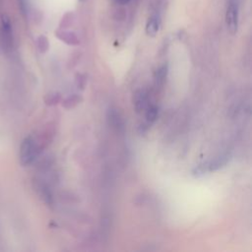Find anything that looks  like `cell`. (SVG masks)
I'll return each mask as SVG.
<instances>
[{
    "label": "cell",
    "instance_id": "obj_8",
    "mask_svg": "<svg viewBox=\"0 0 252 252\" xmlns=\"http://www.w3.org/2000/svg\"><path fill=\"white\" fill-rule=\"evenodd\" d=\"M168 73V67L167 65H162L159 68H158L155 72V83L157 87H160L164 84L166 77Z\"/></svg>",
    "mask_w": 252,
    "mask_h": 252
},
{
    "label": "cell",
    "instance_id": "obj_14",
    "mask_svg": "<svg viewBox=\"0 0 252 252\" xmlns=\"http://www.w3.org/2000/svg\"><path fill=\"white\" fill-rule=\"evenodd\" d=\"M75 83H76V86L81 89V90H84L86 84H87V78L85 75L83 74H76V77H75Z\"/></svg>",
    "mask_w": 252,
    "mask_h": 252
},
{
    "label": "cell",
    "instance_id": "obj_15",
    "mask_svg": "<svg viewBox=\"0 0 252 252\" xmlns=\"http://www.w3.org/2000/svg\"><path fill=\"white\" fill-rule=\"evenodd\" d=\"M38 48L41 52H44L48 48V41L44 36H40L38 38Z\"/></svg>",
    "mask_w": 252,
    "mask_h": 252
},
{
    "label": "cell",
    "instance_id": "obj_1",
    "mask_svg": "<svg viewBox=\"0 0 252 252\" xmlns=\"http://www.w3.org/2000/svg\"><path fill=\"white\" fill-rule=\"evenodd\" d=\"M39 153V146L36 141L32 137H26L20 148V161L22 165L31 164Z\"/></svg>",
    "mask_w": 252,
    "mask_h": 252
},
{
    "label": "cell",
    "instance_id": "obj_4",
    "mask_svg": "<svg viewBox=\"0 0 252 252\" xmlns=\"http://www.w3.org/2000/svg\"><path fill=\"white\" fill-rule=\"evenodd\" d=\"M1 32L3 42L7 47H11L13 45V30L11 21L7 15H2L1 17Z\"/></svg>",
    "mask_w": 252,
    "mask_h": 252
},
{
    "label": "cell",
    "instance_id": "obj_3",
    "mask_svg": "<svg viewBox=\"0 0 252 252\" xmlns=\"http://www.w3.org/2000/svg\"><path fill=\"white\" fill-rule=\"evenodd\" d=\"M225 22L228 31L234 34L238 28V5L235 0H230L225 13Z\"/></svg>",
    "mask_w": 252,
    "mask_h": 252
},
{
    "label": "cell",
    "instance_id": "obj_7",
    "mask_svg": "<svg viewBox=\"0 0 252 252\" xmlns=\"http://www.w3.org/2000/svg\"><path fill=\"white\" fill-rule=\"evenodd\" d=\"M159 29V20L158 16H152L146 25V33L149 36H156Z\"/></svg>",
    "mask_w": 252,
    "mask_h": 252
},
{
    "label": "cell",
    "instance_id": "obj_6",
    "mask_svg": "<svg viewBox=\"0 0 252 252\" xmlns=\"http://www.w3.org/2000/svg\"><path fill=\"white\" fill-rule=\"evenodd\" d=\"M35 188L38 192V195L45 202V204L48 206H52L53 205V196H52V193H51L49 187L44 183L38 182Z\"/></svg>",
    "mask_w": 252,
    "mask_h": 252
},
{
    "label": "cell",
    "instance_id": "obj_16",
    "mask_svg": "<svg viewBox=\"0 0 252 252\" xmlns=\"http://www.w3.org/2000/svg\"><path fill=\"white\" fill-rule=\"evenodd\" d=\"M81 1H85V0H81Z\"/></svg>",
    "mask_w": 252,
    "mask_h": 252
},
{
    "label": "cell",
    "instance_id": "obj_13",
    "mask_svg": "<svg viewBox=\"0 0 252 252\" xmlns=\"http://www.w3.org/2000/svg\"><path fill=\"white\" fill-rule=\"evenodd\" d=\"M61 96H60V94L59 93H51V94H48L45 97V103L46 104H49V105H52V104H56L57 102H59Z\"/></svg>",
    "mask_w": 252,
    "mask_h": 252
},
{
    "label": "cell",
    "instance_id": "obj_10",
    "mask_svg": "<svg viewBox=\"0 0 252 252\" xmlns=\"http://www.w3.org/2000/svg\"><path fill=\"white\" fill-rule=\"evenodd\" d=\"M83 100V97L80 94H71L68 97H66L65 99H63L62 101V105L63 107H65L66 109H71L73 107H75L77 104H79L81 101Z\"/></svg>",
    "mask_w": 252,
    "mask_h": 252
},
{
    "label": "cell",
    "instance_id": "obj_9",
    "mask_svg": "<svg viewBox=\"0 0 252 252\" xmlns=\"http://www.w3.org/2000/svg\"><path fill=\"white\" fill-rule=\"evenodd\" d=\"M107 119H108L109 124H110L112 127H115L117 130H119L120 128H121V129L123 128L122 119H121L119 113H118L116 110H114V109H109V110H108Z\"/></svg>",
    "mask_w": 252,
    "mask_h": 252
},
{
    "label": "cell",
    "instance_id": "obj_12",
    "mask_svg": "<svg viewBox=\"0 0 252 252\" xmlns=\"http://www.w3.org/2000/svg\"><path fill=\"white\" fill-rule=\"evenodd\" d=\"M59 38L63 41H65L67 44H71V45H76L79 43V39L78 37L72 33V32H62L61 34H58Z\"/></svg>",
    "mask_w": 252,
    "mask_h": 252
},
{
    "label": "cell",
    "instance_id": "obj_2",
    "mask_svg": "<svg viewBox=\"0 0 252 252\" xmlns=\"http://www.w3.org/2000/svg\"><path fill=\"white\" fill-rule=\"evenodd\" d=\"M229 159V157L227 155L225 156H220V157H218V158H215L214 159H211V160H208V161H205L199 165H197L192 173L196 176H199V175H203L204 173L206 172H210V171H214V170H217L222 166H224L226 164V162L228 161Z\"/></svg>",
    "mask_w": 252,
    "mask_h": 252
},
{
    "label": "cell",
    "instance_id": "obj_11",
    "mask_svg": "<svg viewBox=\"0 0 252 252\" xmlns=\"http://www.w3.org/2000/svg\"><path fill=\"white\" fill-rule=\"evenodd\" d=\"M158 108L156 105H148L146 108V121L148 125L153 124L157 119H158Z\"/></svg>",
    "mask_w": 252,
    "mask_h": 252
},
{
    "label": "cell",
    "instance_id": "obj_5",
    "mask_svg": "<svg viewBox=\"0 0 252 252\" xmlns=\"http://www.w3.org/2000/svg\"><path fill=\"white\" fill-rule=\"evenodd\" d=\"M148 99H149V94L147 90L145 89H139L134 93L133 95V103L136 112L140 113L143 110L147 108L148 104Z\"/></svg>",
    "mask_w": 252,
    "mask_h": 252
}]
</instances>
